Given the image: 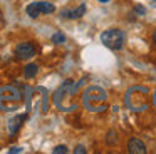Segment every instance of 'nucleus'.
I'll return each mask as SVG.
<instances>
[{
	"mask_svg": "<svg viewBox=\"0 0 156 154\" xmlns=\"http://www.w3.org/2000/svg\"><path fill=\"white\" fill-rule=\"evenodd\" d=\"M101 42L111 50H119L122 49V45L126 42V35L119 29H109L101 33Z\"/></svg>",
	"mask_w": 156,
	"mask_h": 154,
	"instance_id": "1",
	"label": "nucleus"
},
{
	"mask_svg": "<svg viewBox=\"0 0 156 154\" xmlns=\"http://www.w3.org/2000/svg\"><path fill=\"white\" fill-rule=\"evenodd\" d=\"M25 12H27L29 17L32 19H37L42 13H52L55 12V5L51 2H45V0H39V2H32L25 7Z\"/></svg>",
	"mask_w": 156,
	"mask_h": 154,
	"instance_id": "2",
	"label": "nucleus"
},
{
	"mask_svg": "<svg viewBox=\"0 0 156 154\" xmlns=\"http://www.w3.org/2000/svg\"><path fill=\"white\" fill-rule=\"evenodd\" d=\"M35 52H37V49H35V45L32 42H22L15 47V57L20 60L32 59L35 55Z\"/></svg>",
	"mask_w": 156,
	"mask_h": 154,
	"instance_id": "3",
	"label": "nucleus"
},
{
	"mask_svg": "<svg viewBox=\"0 0 156 154\" xmlns=\"http://www.w3.org/2000/svg\"><path fill=\"white\" fill-rule=\"evenodd\" d=\"M86 100H91V102H102L106 100V92L99 87H92L86 92Z\"/></svg>",
	"mask_w": 156,
	"mask_h": 154,
	"instance_id": "4",
	"label": "nucleus"
},
{
	"mask_svg": "<svg viewBox=\"0 0 156 154\" xmlns=\"http://www.w3.org/2000/svg\"><path fill=\"white\" fill-rule=\"evenodd\" d=\"M128 151H129V154H144L146 152V146H144L143 141L133 137V139L128 141Z\"/></svg>",
	"mask_w": 156,
	"mask_h": 154,
	"instance_id": "5",
	"label": "nucleus"
},
{
	"mask_svg": "<svg viewBox=\"0 0 156 154\" xmlns=\"http://www.w3.org/2000/svg\"><path fill=\"white\" fill-rule=\"evenodd\" d=\"M84 13H86V5L82 3V5H79L77 9H74V10H64V12H62V17H64V19L76 20V19H81Z\"/></svg>",
	"mask_w": 156,
	"mask_h": 154,
	"instance_id": "6",
	"label": "nucleus"
},
{
	"mask_svg": "<svg viewBox=\"0 0 156 154\" xmlns=\"http://www.w3.org/2000/svg\"><path fill=\"white\" fill-rule=\"evenodd\" d=\"M27 119V116L25 114H22V116H17L15 119H12L10 122H9V129H10V134H15L19 131V127L22 126V121Z\"/></svg>",
	"mask_w": 156,
	"mask_h": 154,
	"instance_id": "7",
	"label": "nucleus"
},
{
	"mask_svg": "<svg viewBox=\"0 0 156 154\" xmlns=\"http://www.w3.org/2000/svg\"><path fill=\"white\" fill-rule=\"evenodd\" d=\"M37 72H39V67L35 65V64H29V65L25 67V70H24V75L27 77V79H32V77L37 75Z\"/></svg>",
	"mask_w": 156,
	"mask_h": 154,
	"instance_id": "8",
	"label": "nucleus"
},
{
	"mask_svg": "<svg viewBox=\"0 0 156 154\" xmlns=\"http://www.w3.org/2000/svg\"><path fill=\"white\" fill-rule=\"evenodd\" d=\"M106 142H108L109 146H112V144L118 142V132H116V131H109L108 136H106Z\"/></svg>",
	"mask_w": 156,
	"mask_h": 154,
	"instance_id": "9",
	"label": "nucleus"
},
{
	"mask_svg": "<svg viewBox=\"0 0 156 154\" xmlns=\"http://www.w3.org/2000/svg\"><path fill=\"white\" fill-rule=\"evenodd\" d=\"M51 40H52L54 44H64V42H66V35H64L62 32H55L54 35H52Z\"/></svg>",
	"mask_w": 156,
	"mask_h": 154,
	"instance_id": "10",
	"label": "nucleus"
},
{
	"mask_svg": "<svg viewBox=\"0 0 156 154\" xmlns=\"http://www.w3.org/2000/svg\"><path fill=\"white\" fill-rule=\"evenodd\" d=\"M52 152L54 154H66L67 152V147L66 146H55L54 149H52Z\"/></svg>",
	"mask_w": 156,
	"mask_h": 154,
	"instance_id": "11",
	"label": "nucleus"
},
{
	"mask_svg": "<svg viewBox=\"0 0 156 154\" xmlns=\"http://www.w3.org/2000/svg\"><path fill=\"white\" fill-rule=\"evenodd\" d=\"M76 152H77V154H86V147H84V146H81V144H79V146L76 147Z\"/></svg>",
	"mask_w": 156,
	"mask_h": 154,
	"instance_id": "12",
	"label": "nucleus"
},
{
	"mask_svg": "<svg viewBox=\"0 0 156 154\" xmlns=\"http://www.w3.org/2000/svg\"><path fill=\"white\" fill-rule=\"evenodd\" d=\"M136 12H138V13H144L146 10H144V7H139L138 5V7H136Z\"/></svg>",
	"mask_w": 156,
	"mask_h": 154,
	"instance_id": "13",
	"label": "nucleus"
},
{
	"mask_svg": "<svg viewBox=\"0 0 156 154\" xmlns=\"http://www.w3.org/2000/svg\"><path fill=\"white\" fill-rule=\"evenodd\" d=\"M20 147H12V149H10V152H20Z\"/></svg>",
	"mask_w": 156,
	"mask_h": 154,
	"instance_id": "14",
	"label": "nucleus"
},
{
	"mask_svg": "<svg viewBox=\"0 0 156 154\" xmlns=\"http://www.w3.org/2000/svg\"><path fill=\"white\" fill-rule=\"evenodd\" d=\"M153 44H154V45H156V30H154V32H153Z\"/></svg>",
	"mask_w": 156,
	"mask_h": 154,
	"instance_id": "15",
	"label": "nucleus"
},
{
	"mask_svg": "<svg viewBox=\"0 0 156 154\" xmlns=\"http://www.w3.org/2000/svg\"><path fill=\"white\" fill-rule=\"evenodd\" d=\"M101 3H108V2H111V0H99Z\"/></svg>",
	"mask_w": 156,
	"mask_h": 154,
	"instance_id": "16",
	"label": "nucleus"
}]
</instances>
